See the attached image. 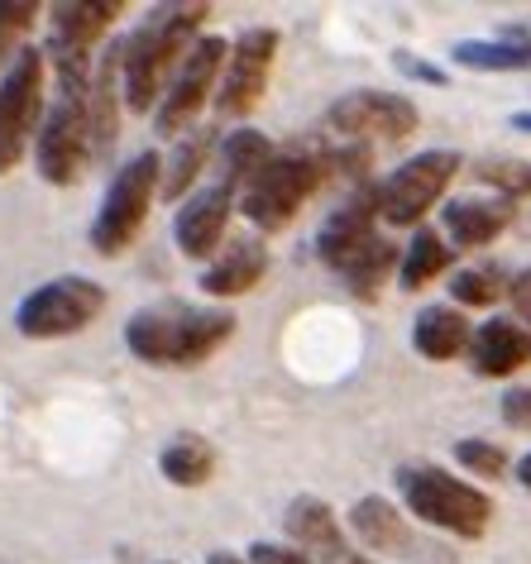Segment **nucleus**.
I'll return each mask as SVG.
<instances>
[{"label":"nucleus","mask_w":531,"mask_h":564,"mask_svg":"<svg viewBox=\"0 0 531 564\" xmlns=\"http://www.w3.org/2000/svg\"><path fill=\"white\" fill-rule=\"evenodd\" d=\"M212 15V6H153L149 20L124 39V53H120V91H124V106L134 116L144 110H159L167 82L177 77L187 48L197 44V30L202 20Z\"/></svg>","instance_id":"obj_1"},{"label":"nucleus","mask_w":531,"mask_h":564,"mask_svg":"<svg viewBox=\"0 0 531 564\" xmlns=\"http://www.w3.org/2000/svg\"><path fill=\"white\" fill-rule=\"evenodd\" d=\"M235 335V316L216 306H183L159 302L130 316L124 345L134 359L159 364V369H197Z\"/></svg>","instance_id":"obj_2"},{"label":"nucleus","mask_w":531,"mask_h":564,"mask_svg":"<svg viewBox=\"0 0 531 564\" xmlns=\"http://www.w3.org/2000/svg\"><path fill=\"white\" fill-rule=\"evenodd\" d=\"M326 177L330 173H326V159H321L316 139H306V144H288V149H273V159L240 187L245 220L254 225V230H263V235L288 230L292 216L302 210V202Z\"/></svg>","instance_id":"obj_3"},{"label":"nucleus","mask_w":531,"mask_h":564,"mask_svg":"<svg viewBox=\"0 0 531 564\" xmlns=\"http://www.w3.org/2000/svg\"><path fill=\"white\" fill-rule=\"evenodd\" d=\"M96 67V63H91ZM91 67L58 73V96L44 110V124L34 134V163L39 177L53 187H73L91 163V124H87V82Z\"/></svg>","instance_id":"obj_4"},{"label":"nucleus","mask_w":531,"mask_h":564,"mask_svg":"<svg viewBox=\"0 0 531 564\" xmlns=\"http://www.w3.org/2000/svg\"><path fill=\"white\" fill-rule=\"evenodd\" d=\"M398 492L416 521L451 531V535H465V541H479L488 531V521H494L488 492L455 478L441 464H408V469H398Z\"/></svg>","instance_id":"obj_5"},{"label":"nucleus","mask_w":531,"mask_h":564,"mask_svg":"<svg viewBox=\"0 0 531 564\" xmlns=\"http://www.w3.org/2000/svg\"><path fill=\"white\" fill-rule=\"evenodd\" d=\"M159 182H163V159L153 149L134 153V159L110 177L101 210H96V220H91V249L96 253L116 259V253H124L134 245V235L144 230V220H149L153 196H159Z\"/></svg>","instance_id":"obj_6"},{"label":"nucleus","mask_w":531,"mask_h":564,"mask_svg":"<svg viewBox=\"0 0 531 564\" xmlns=\"http://www.w3.org/2000/svg\"><path fill=\"white\" fill-rule=\"evenodd\" d=\"M106 312V288L91 278H53L39 282V288L15 306V330L24 340H63V335L87 330L96 316Z\"/></svg>","instance_id":"obj_7"},{"label":"nucleus","mask_w":531,"mask_h":564,"mask_svg":"<svg viewBox=\"0 0 531 564\" xmlns=\"http://www.w3.org/2000/svg\"><path fill=\"white\" fill-rule=\"evenodd\" d=\"M44 48H24L0 73V177L15 173V163L24 159V149L34 144L39 124H44Z\"/></svg>","instance_id":"obj_8"},{"label":"nucleus","mask_w":531,"mask_h":564,"mask_svg":"<svg viewBox=\"0 0 531 564\" xmlns=\"http://www.w3.org/2000/svg\"><path fill=\"white\" fill-rule=\"evenodd\" d=\"M226 58H230V44L220 34H202L197 44L187 48L183 67H177V77L167 82L159 110H153V130L159 134H177L183 139L192 130V120L202 116L206 96L216 91L220 73H226Z\"/></svg>","instance_id":"obj_9"},{"label":"nucleus","mask_w":531,"mask_h":564,"mask_svg":"<svg viewBox=\"0 0 531 564\" xmlns=\"http://www.w3.org/2000/svg\"><path fill=\"white\" fill-rule=\"evenodd\" d=\"M455 173H459V153H451V149L416 153V159H408L379 187V216L388 225H416L445 192H451Z\"/></svg>","instance_id":"obj_10"},{"label":"nucleus","mask_w":531,"mask_h":564,"mask_svg":"<svg viewBox=\"0 0 531 564\" xmlns=\"http://www.w3.org/2000/svg\"><path fill=\"white\" fill-rule=\"evenodd\" d=\"M416 106L398 91H349L326 110V134L345 139V144H373V139H408L416 130Z\"/></svg>","instance_id":"obj_11"},{"label":"nucleus","mask_w":531,"mask_h":564,"mask_svg":"<svg viewBox=\"0 0 531 564\" xmlns=\"http://www.w3.org/2000/svg\"><path fill=\"white\" fill-rule=\"evenodd\" d=\"M273 58H278V30H269V24H254V30H245L240 39H235L230 58H226V73H220V87H216V110L220 116L240 120L263 101Z\"/></svg>","instance_id":"obj_12"},{"label":"nucleus","mask_w":531,"mask_h":564,"mask_svg":"<svg viewBox=\"0 0 531 564\" xmlns=\"http://www.w3.org/2000/svg\"><path fill=\"white\" fill-rule=\"evenodd\" d=\"M48 44H44V63H53V73L67 67H91V48L110 24L124 15L120 0H63L48 10Z\"/></svg>","instance_id":"obj_13"},{"label":"nucleus","mask_w":531,"mask_h":564,"mask_svg":"<svg viewBox=\"0 0 531 564\" xmlns=\"http://www.w3.org/2000/svg\"><path fill=\"white\" fill-rule=\"evenodd\" d=\"M235 202H240V192H235L226 177H216L212 187L187 196L183 210H177V220H173L177 249H183L187 259H212V253H220V239H226Z\"/></svg>","instance_id":"obj_14"},{"label":"nucleus","mask_w":531,"mask_h":564,"mask_svg":"<svg viewBox=\"0 0 531 564\" xmlns=\"http://www.w3.org/2000/svg\"><path fill=\"white\" fill-rule=\"evenodd\" d=\"M373 220H379V182H365L345 196L340 206L326 216V225L316 230V253L326 268H340L349 253H359L373 235Z\"/></svg>","instance_id":"obj_15"},{"label":"nucleus","mask_w":531,"mask_h":564,"mask_svg":"<svg viewBox=\"0 0 531 564\" xmlns=\"http://www.w3.org/2000/svg\"><path fill=\"white\" fill-rule=\"evenodd\" d=\"M283 531H288L292 550L312 555L316 564H340V560L349 555V545H345V535H340V517H335L321 498H312V492H306V498H292V502H288Z\"/></svg>","instance_id":"obj_16"},{"label":"nucleus","mask_w":531,"mask_h":564,"mask_svg":"<svg viewBox=\"0 0 531 564\" xmlns=\"http://www.w3.org/2000/svg\"><path fill=\"white\" fill-rule=\"evenodd\" d=\"M469 364H474V373L479 378H508L517 373L522 364H531V330L527 326H517V321H484L479 330L469 335Z\"/></svg>","instance_id":"obj_17"},{"label":"nucleus","mask_w":531,"mask_h":564,"mask_svg":"<svg viewBox=\"0 0 531 564\" xmlns=\"http://www.w3.org/2000/svg\"><path fill=\"white\" fill-rule=\"evenodd\" d=\"M269 273V249L259 239H230L212 263L202 268V292L206 297H245L259 288V278Z\"/></svg>","instance_id":"obj_18"},{"label":"nucleus","mask_w":531,"mask_h":564,"mask_svg":"<svg viewBox=\"0 0 531 564\" xmlns=\"http://www.w3.org/2000/svg\"><path fill=\"white\" fill-rule=\"evenodd\" d=\"M441 220H445V235H451L455 249H484L512 225V202H479V196H465V202H445Z\"/></svg>","instance_id":"obj_19"},{"label":"nucleus","mask_w":531,"mask_h":564,"mask_svg":"<svg viewBox=\"0 0 531 564\" xmlns=\"http://www.w3.org/2000/svg\"><path fill=\"white\" fill-rule=\"evenodd\" d=\"M469 321L455 312V306H426V312H416L412 321V349L422 359H455V355H465L469 349Z\"/></svg>","instance_id":"obj_20"},{"label":"nucleus","mask_w":531,"mask_h":564,"mask_svg":"<svg viewBox=\"0 0 531 564\" xmlns=\"http://www.w3.org/2000/svg\"><path fill=\"white\" fill-rule=\"evenodd\" d=\"M451 58L469 73H522L531 67V39L522 30H508L502 39H459Z\"/></svg>","instance_id":"obj_21"},{"label":"nucleus","mask_w":531,"mask_h":564,"mask_svg":"<svg viewBox=\"0 0 531 564\" xmlns=\"http://www.w3.org/2000/svg\"><path fill=\"white\" fill-rule=\"evenodd\" d=\"M349 531L369 550H379V555L408 545V517H398V507L388 498H359L349 507Z\"/></svg>","instance_id":"obj_22"},{"label":"nucleus","mask_w":531,"mask_h":564,"mask_svg":"<svg viewBox=\"0 0 531 564\" xmlns=\"http://www.w3.org/2000/svg\"><path fill=\"white\" fill-rule=\"evenodd\" d=\"M212 149H216V134L212 130H187L183 139H177L173 159H167V167H163V182H159L163 202H183L192 182L206 173V159H212Z\"/></svg>","instance_id":"obj_23"},{"label":"nucleus","mask_w":531,"mask_h":564,"mask_svg":"<svg viewBox=\"0 0 531 564\" xmlns=\"http://www.w3.org/2000/svg\"><path fill=\"white\" fill-rule=\"evenodd\" d=\"M398 263H402V249L373 235L369 245L359 249V253H349V259L335 268V273L349 282V292H355V297H365V302H369V297H379V288L388 282V273H393Z\"/></svg>","instance_id":"obj_24"},{"label":"nucleus","mask_w":531,"mask_h":564,"mask_svg":"<svg viewBox=\"0 0 531 564\" xmlns=\"http://www.w3.org/2000/svg\"><path fill=\"white\" fill-rule=\"evenodd\" d=\"M159 469L167 484L177 488H202L206 478L216 474V449L202 441V435H173L159 455Z\"/></svg>","instance_id":"obj_25"},{"label":"nucleus","mask_w":531,"mask_h":564,"mask_svg":"<svg viewBox=\"0 0 531 564\" xmlns=\"http://www.w3.org/2000/svg\"><path fill=\"white\" fill-rule=\"evenodd\" d=\"M455 259V249L445 245V239L436 230H416L412 235V245L402 249V263H398V278H402V288H426L431 278H441L445 268H451Z\"/></svg>","instance_id":"obj_26"},{"label":"nucleus","mask_w":531,"mask_h":564,"mask_svg":"<svg viewBox=\"0 0 531 564\" xmlns=\"http://www.w3.org/2000/svg\"><path fill=\"white\" fill-rule=\"evenodd\" d=\"M269 159H273V144L259 130H235V134H226V144H220V177L240 192Z\"/></svg>","instance_id":"obj_27"},{"label":"nucleus","mask_w":531,"mask_h":564,"mask_svg":"<svg viewBox=\"0 0 531 564\" xmlns=\"http://www.w3.org/2000/svg\"><path fill=\"white\" fill-rule=\"evenodd\" d=\"M34 20H39L34 0H0V73L24 53L20 39L34 30Z\"/></svg>","instance_id":"obj_28"},{"label":"nucleus","mask_w":531,"mask_h":564,"mask_svg":"<svg viewBox=\"0 0 531 564\" xmlns=\"http://www.w3.org/2000/svg\"><path fill=\"white\" fill-rule=\"evenodd\" d=\"M484 187H494L502 202H527L531 196V163L527 159H484L479 173Z\"/></svg>","instance_id":"obj_29"},{"label":"nucleus","mask_w":531,"mask_h":564,"mask_svg":"<svg viewBox=\"0 0 531 564\" xmlns=\"http://www.w3.org/2000/svg\"><path fill=\"white\" fill-rule=\"evenodd\" d=\"M502 292L508 288H502L498 268H465V273H455V282H451V297L459 306H494Z\"/></svg>","instance_id":"obj_30"},{"label":"nucleus","mask_w":531,"mask_h":564,"mask_svg":"<svg viewBox=\"0 0 531 564\" xmlns=\"http://www.w3.org/2000/svg\"><path fill=\"white\" fill-rule=\"evenodd\" d=\"M455 464H459V469H469V474H479V478H498L502 469H508V455H502L494 441L469 435V441L455 445Z\"/></svg>","instance_id":"obj_31"},{"label":"nucleus","mask_w":531,"mask_h":564,"mask_svg":"<svg viewBox=\"0 0 531 564\" xmlns=\"http://www.w3.org/2000/svg\"><path fill=\"white\" fill-rule=\"evenodd\" d=\"M249 564H316V560H312V555H302V550H292V545L254 541V545H249Z\"/></svg>","instance_id":"obj_32"},{"label":"nucleus","mask_w":531,"mask_h":564,"mask_svg":"<svg viewBox=\"0 0 531 564\" xmlns=\"http://www.w3.org/2000/svg\"><path fill=\"white\" fill-rule=\"evenodd\" d=\"M393 67L402 77H412V82H426V87H445V73L441 67H431V63H422V58H412V53H393Z\"/></svg>","instance_id":"obj_33"},{"label":"nucleus","mask_w":531,"mask_h":564,"mask_svg":"<svg viewBox=\"0 0 531 564\" xmlns=\"http://www.w3.org/2000/svg\"><path fill=\"white\" fill-rule=\"evenodd\" d=\"M502 421H508L512 431H531V388H512L508 398H502Z\"/></svg>","instance_id":"obj_34"},{"label":"nucleus","mask_w":531,"mask_h":564,"mask_svg":"<svg viewBox=\"0 0 531 564\" xmlns=\"http://www.w3.org/2000/svg\"><path fill=\"white\" fill-rule=\"evenodd\" d=\"M508 297H512L517 326H531V268H522V273L508 282Z\"/></svg>","instance_id":"obj_35"},{"label":"nucleus","mask_w":531,"mask_h":564,"mask_svg":"<svg viewBox=\"0 0 531 564\" xmlns=\"http://www.w3.org/2000/svg\"><path fill=\"white\" fill-rule=\"evenodd\" d=\"M512 130H522V134H531V110H512Z\"/></svg>","instance_id":"obj_36"},{"label":"nucleus","mask_w":531,"mask_h":564,"mask_svg":"<svg viewBox=\"0 0 531 564\" xmlns=\"http://www.w3.org/2000/svg\"><path fill=\"white\" fill-rule=\"evenodd\" d=\"M206 564H249L240 555H230V550H216V555H206Z\"/></svg>","instance_id":"obj_37"},{"label":"nucleus","mask_w":531,"mask_h":564,"mask_svg":"<svg viewBox=\"0 0 531 564\" xmlns=\"http://www.w3.org/2000/svg\"><path fill=\"white\" fill-rule=\"evenodd\" d=\"M517 478H522V488H531V455H522V464H517Z\"/></svg>","instance_id":"obj_38"},{"label":"nucleus","mask_w":531,"mask_h":564,"mask_svg":"<svg viewBox=\"0 0 531 564\" xmlns=\"http://www.w3.org/2000/svg\"><path fill=\"white\" fill-rule=\"evenodd\" d=\"M340 564H373V560H359V555H345Z\"/></svg>","instance_id":"obj_39"},{"label":"nucleus","mask_w":531,"mask_h":564,"mask_svg":"<svg viewBox=\"0 0 531 564\" xmlns=\"http://www.w3.org/2000/svg\"><path fill=\"white\" fill-rule=\"evenodd\" d=\"M522 235H527V239H531V216H527V220H522Z\"/></svg>","instance_id":"obj_40"}]
</instances>
